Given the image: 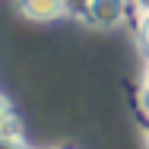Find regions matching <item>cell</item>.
Returning <instances> with one entry per match:
<instances>
[{"label":"cell","mask_w":149,"mask_h":149,"mask_svg":"<svg viewBox=\"0 0 149 149\" xmlns=\"http://www.w3.org/2000/svg\"><path fill=\"white\" fill-rule=\"evenodd\" d=\"M83 10L95 26L102 29H118L130 16V0H83Z\"/></svg>","instance_id":"cell-1"},{"label":"cell","mask_w":149,"mask_h":149,"mask_svg":"<svg viewBox=\"0 0 149 149\" xmlns=\"http://www.w3.org/2000/svg\"><path fill=\"white\" fill-rule=\"evenodd\" d=\"M130 10H136V16L149 13V0H130Z\"/></svg>","instance_id":"cell-7"},{"label":"cell","mask_w":149,"mask_h":149,"mask_svg":"<svg viewBox=\"0 0 149 149\" xmlns=\"http://www.w3.org/2000/svg\"><path fill=\"white\" fill-rule=\"evenodd\" d=\"M0 133H16V114L6 95H0Z\"/></svg>","instance_id":"cell-3"},{"label":"cell","mask_w":149,"mask_h":149,"mask_svg":"<svg viewBox=\"0 0 149 149\" xmlns=\"http://www.w3.org/2000/svg\"><path fill=\"white\" fill-rule=\"evenodd\" d=\"M16 10L32 22H57L70 13V0H16Z\"/></svg>","instance_id":"cell-2"},{"label":"cell","mask_w":149,"mask_h":149,"mask_svg":"<svg viewBox=\"0 0 149 149\" xmlns=\"http://www.w3.org/2000/svg\"><path fill=\"white\" fill-rule=\"evenodd\" d=\"M136 102H140V111L146 114L149 120V60L146 67H143V76H140V92H136Z\"/></svg>","instance_id":"cell-4"},{"label":"cell","mask_w":149,"mask_h":149,"mask_svg":"<svg viewBox=\"0 0 149 149\" xmlns=\"http://www.w3.org/2000/svg\"><path fill=\"white\" fill-rule=\"evenodd\" d=\"M136 38H140V48L146 51V57H149V13H143L136 19Z\"/></svg>","instance_id":"cell-5"},{"label":"cell","mask_w":149,"mask_h":149,"mask_svg":"<svg viewBox=\"0 0 149 149\" xmlns=\"http://www.w3.org/2000/svg\"><path fill=\"white\" fill-rule=\"evenodd\" d=\"M0 149H32L19 133H0Z\"/></svg>","instance_id":"cell-6"},{"label":"cell","mask_w":149,"mask_h":149,"mask_svg":"<svg viewBox=\"0 0 149 149\" xmlns=\"http://www.w3.org/2000/svg\"><path fill=\"white\" fill-rule=\"evenodd\" d=\"M143 140H146V146H149V120H146V127H143Z\"/></svg>","instance_id":"cell-8"}]
</instances>
